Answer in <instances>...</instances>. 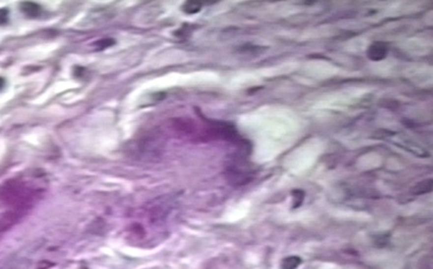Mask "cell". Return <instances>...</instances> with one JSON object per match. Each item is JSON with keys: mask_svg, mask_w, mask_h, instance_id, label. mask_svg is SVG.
I'll use <instances>...</instances> for the list:
<instances>
[{"mask_svg": "<svg viewBox=\"0 0 433 269\" xmlns=\"http://www.w3.org/2000/svg\"><path fill=\"white\" fill-rule=\"evenodd\" d=\"M388 46L384 42H375L368 48V57L372 61H381L387 56Z\"/></svg>", "mask_w": 433, "mask_h": 269, "instance_id": "cell-1", "label": "cell"}, {"mask_svg": "<svg viewBox=\"0 0 433 269\" xmlns=\"http://www.w3.org/2000/svg\"><path fill=\"white\" fill-rule=\"evenodd\" d=\"M21 11L28 17H36L41 12V7L35 2L24 1L21 3Z\"/></svg>", "mask_w": 433, "mask_h": 269, "instance_id": "cell-2", "label": "cell"}, {"mask_svg": "<svg viewBox=\"0 0 433 269\" xmlns=\"http://www.w3.org/2000/svg\"><path fill=\"white\" fill-rule=\"evenodd\" d=\"M433 184H432V180L428 179L425 181H421V182L418 183L415 188L412 190V193L416 195H422V194H427L432 191Z\"/></svg>", "mask_w": 433, "mask_h": 269, "instance_id": "cell-3", "label": "cell"}, {"mask_svg": "<svg viewBox=\"0 0 433 269\" xmlns=\"http://www.w3.org/2000/svg\"><path fill=\"white\" fill-rule=\"evenodd\" d=\"M302 263V259L299 256H289L282 259L281 269H296Z\"/></svg>", "mask_w": 433, "mask_h": 269, "instance_id": "cell-4", "label": "cell"}, {"mask_svg": "<svg viewBox=\"0 0 433 269\" xmlns=\"http://www.w3.org/2000/svg\"><path fill=\"white\" fill-rule=\"evenodd\" d=\"M202 7L201 1H186L183 4V11L187 14H195L202 10Z\"/></svg>", "mask_w": 433, "mask_h": 269, "instance_id": "cell-5", "label": "cell"}, {"mask_svg": "<svg viewBox=\"0 0 433 269\" xmlns=\"http://www.w3.org/2000/svg\"><path fill=\"white\" fill-rule=\"evenodd\" d=\"M292 197H293V205L292 208L295 209L301 206V204L303 203L304 197H305V193L303 190H293L292 191Z\"/></svg>", "mask_w": 433, "mask_h": 269, "instance_id": "cell-6", "label": "cell"}, {"mask_svg": "<svg viewBox=\"0 0 433 269\" xmlns=\"http://www.w3.org/2000/svg\"><path fill=\"white\" fill-rule=\"evenodd\" d=\"M388 239H390V236H385V234H378V236L376 237V239H375V244L376 245L378 246L379 245V243H382V245L381 246H385L386 244L388 243Z\"/></svg>", "mask_w": 433, "mask_h": 269, "instance_id": "cell-7", "label": "cell"}, {"mask_svg": "<svg viewBox=\"0 0 433 269\" xmlns=\"http://www.w3.org/2000/svg\"><path fill=\"white\" fill-rule=\"evenodd\" d=\"M8 21V10L7 9H0V25L7 23Z\"/></svg>", "mask_w": 433, "mask_h": 269, "instance_id": "cell-8", "label": "cell"}, {"mask_svg": "<svg viewBox=\"0 0 433 269\" xmlns=\"http://www.w3.org/2000/svg\"><path fill=\"white\" fill-rule=\"evenodd\" d=\"M3 84H4V81H3L2 77H0V90H1L3 87Z\"/></svg>", "mask_w": 433, "mask_h": 269, "instance_id": "cell-9", "label": "cell"}]
</instances>
